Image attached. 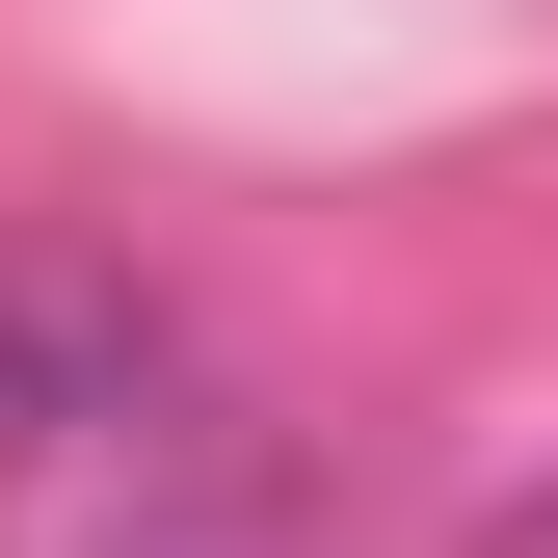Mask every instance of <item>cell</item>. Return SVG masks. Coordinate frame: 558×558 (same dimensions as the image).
Returning <instances> with one entry per match:
<instances>
[{
  "label": "cell",
  "mask_w": 558,
  "mask_h": 558,
  "mask_svg": "<svg viewBox=\"0 0 558 558\" xmlns=\"http://www.w3.org/2000/svg\"><path fill=\"white\" fill-rule=\"evenodd\" d=\"M107 373H133V319H107V293H0V452L107 426Z\"/></svg>",
  "instance_id": "obj_1"
},
{
  "label": "cell",
  "mask_w": 558,
  "mask_h": 558,
  "mask_svg": "<svg viewBox=\"0 0 558 558\" xmlns=\"http://www.w3.org/2000/svg\"><path fill=\"white\" fill-rule=\"evenodd\" d=\"M506 558H558V506H532V532H506Z\"/></svg>",
  "instance_id": "obj_2"
}]
</instances>
